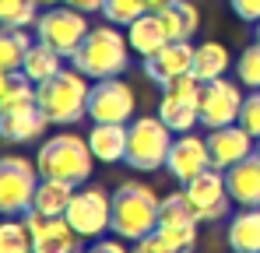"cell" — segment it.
Here are the masks:
<instances>
[{"mask_svg": "<svg viewBox=\"0 0 260 253\" xmlns=\"http://www.w3.org/2000/svg\"><path fill=\"white\" fill-rule=\"evenodd\" d=\"M49 126V116L39 109V102H18V106H4L0 109V137L11 144H32L39 141Z\"/></svg>", "mask_w": 260, "mask_h": 253, "instance_id": "obj_14", "label": "cell"}, {"mask_svg": "<svg viewBox=\"0 0 260 253\" xmlns=\"http://www.w3.org/2000/svg\"><path fill=\"white\" fill-rule=\"evenodd\" d=\"M85 253H134V250H127V246L120 243V236H116V239H99V243Z\"/></svg>", "mask_w": 260, "mask_h": 253, "instance_id": "obj_34", "label": "cell"}, {"mask_svg": "<svg viewBox=\"0 0 260 253\" xmlns=\"http://www.w3.org/2000/svg\"><path fill=\"white\" fill-rule=\"evenodd\" d=\"M183 194L190 201V208L197 211L201 222H218V218H229V183H225V172L221 169H204L201 176H193L190 183H183Z\"/></svg>", "mask_w": 260, "mask_h": 253, "instance_id": "obj_11", "label": "cell"}, {"mask_svg": "<svg viewBox=\"0 0 260 253\" xmlns=\"http://www.w3.org/2000/svg\"><path fill=\"white\" fill-rule=\"evenodd\" d=\"M78 186L63 183V179H39V190H36V201H32V211L43 214V218H63L71 201H74Z\"/></svg>", "mask_w": 260, "mask_h": 253, "instance_id": "obj_22", "label": "cell"}, {"mask_svg": "<svg viewBox=\"0 0 260 253\" xmlns=\"http://www.w3.org/2000/svg\"><path fill=\"white\" fill-rule=\"evenodd\" d=\"M39 14V0H0V25L7 28H36Z\"/></svg>", "mask_w": 260, "mask_h": 253, "instance_id": "obj_28", "label": "cell"}, {"mask_svg": "<svg viewBox=\"0 0 260 253\" xmlns=\"http://www.w3.org/2000/svg\"><path fill=\"white\" fill-rule=\"evenodd\" d=\"M39 166L25 155H4L0 159V214L21 218L32 211L36 190H39Z\"/></svg>", "mask_w": 260, "mask_h": 253, "instance_id": "obj_6", "label": "cell"}, {"mask_svg": "<svg viewBox=\"0 0 260 253\" xmlns=\"http://www.w3.org/2000/svg\"><path fill=\"white\" fill-rule=\"evenodd\" d=\"M67 7H78V11H85V14H95V11H102V4L106 0H63Z\"/></svg>", "mask_w": 260, "mask_h": 253, "instance_id": "obj_35", "label": "cell"}, {"mask_svg": "<svg viewBox=\"0 0 260 253\" xmlns=\"http://www.w3.org/2000/svg\"><path fill=\"white\" fill-rule=\"evenodd\" d=\"M173 137L176 134L162 123V116H134L127 123V166L141 172L166 169Z\"/></svg>", "mask_w": 260, "mask_h": 253, "instance_id": "obj_5", "label": "cell"}, {"mask_svg": "<svg viewBox=\"0 0 260 253\" xmlns=\"http://www.w3.org/2000/svg\"><path fill=\"white\" fill-rule=\"evenodd\" d=\"M0 253H36L32 229L25 218H4L0 222Z\"/></svg>", "mask_w": 260, "mask_h": 253, "instance_id": "obj_27", "label": "cell"}, {"mask_svg": "<svg viewBox=\"0 0 260 253\" xmlns=\"http://www.w3.org/2000/svg\"><path fill=\"white\" fill-rule=\"evenodd\" d=\"M144 4H148V11H151V14H158V11H166V7L176 4V0H144Z\"/></svg>", "mask_w": 260, "mask_h": 253, "instance_id": "obj_37", "label": "cell"}, {"mask_svg": "<svg viewBox=\"0 0 260 253\" xmlns=\"http://www.w3.org/2000/svg\"><path fill=\"white\" fill-rule=\"evenodd\" d=\"M232 14L246 25H260V0H229Z\"/></svg>", "mask_w": 260, "mask_h": 253, "instance_id": "obj_33", "label": "cell"}, {"mask_svg": "<svg viewBox=\"0 0 260 253\" xmlns=\"http://www.w3.org/2000/svg\"><path fill=\"white\" fill-rule=\"evenodd\" d=\"M71 64H74L85 78H91V81L120 78V74L130 67V42L116 25L91 28V32L85 36V42L74 49Z\"/></svg>", "mask_w": 260, "mask_h": 253, "instance_id": "obj_3", "label": "cell"}, {"mask_svg": "<svg viewBox=\"0 0 260 253\" xmlns=\"http://www.w3.org/2000/svg\"><path fill=\"white\" fill-rule=\"evenodd\" d=\"M134 253H183V250L176 246L162 229H155V232H148L144 239H137V243H134Z\"/></svg>", "mask_w": 260, "mask_h": 253, "instance_id": "obj_32", "label": "cell"}, {"mask_svg": "<svg viewBox=\"0 0 260 253\" xmlns=\"http://www.w3.org/2000/svg\"><path fill=\"white\" fill-rule=\"evenodd\" d=\"M232 253H260V208H243L229 218Z\"/></svg>", "mask_w": 260, "mask_h": 253, "instance_id": "obj_23", "label": "cell"}, {"mask_svg": "<svg viewBox=\"0 0 260 253\" xmlns=\"http://www.w3.org/2000/svg\"><path fill=\"white\" fill-rule=\"evenodd\" d=\"M236 74H239V84H246L250 91L260 88V42L246 46L236 60Z\"/></svg>", "mask_w": 260, "mask_h": 253, "instance_id": "obj_30", "label": "cell"}, {"mask_svg": "<svg viewBox=\"0 0 260 253\" xmlns=\"http://www.w3.org/2000/svg\"><path fill=\"white\" fill-rule=\"evenodd\" d=\"M158 214H162V197L148 186V183H137L127 179L113 190V232L120 239H144L148 232L158 229Z\"/></svg>", "mask_w": 260, "mask_h": 253, "instance_id": "obj_1", "label": "cell"}, {"mask_svg": "<svg viewBox=\"0 0 260 253\" xmlns=\"http://www.w3.org/2000/svg\"><path fill=\"white\" fill-rule=\"evenodd\" d=\"M39 4H49V7H53V4H63V0H39Z\"/></svg>", "mask_w": 260, "mask_h": 253, "instance_id": "obj_38", "label": "cell"}, {"mask_svg": "<svg viewBox=\"0 0 260 253\" xmlns=\"http://www.w3.org/2000/svg\"><path fill=\"white\" fill-rule=\"evenodd\" d=\"M190 253H193V250H190Z\"/></svg>", "mask_w": 260, "mask_h": 253, "instance_id": "obj_41", "label": "cell"}, {"mask_svg": "<svg viewBox=\"0 0 260 253\" xmlns=\"http://www.w3.org/2000/svg\"><path fill=\"white\" fill-rule=\"evenodd\" d=\"M32 229V246L36 253H85L81 250V236L67 225V218H43L36 211L21 214Z\"/></svg>", "mask_w": 260, "mask_h": 253, "instance_id": "obj_15", "label": "cell"}, {"mask_svg": "<svg viewBox=\"0 0 260 253\" xmlns=\"http://www.w3.org/2000/svg\"><path fill=\"white\" fill-rule=\"evenodd\" d=\"M257 155H260V141H257Z\"/></svg>", "mask_w": 260, "mask_h": 253, "instance_id": "obj_40", "label": "cell"}, {"mask_svg": "<svg viewBox=\"0 0 260 253\" xmlns=\"http://www.w3.org/2000/svg\"><path fill=\"white\" fill-rule=\"evenodd\" d=\"M232 67V56H229V49L221 46V42H201L197 46V56H193V78L201 84L208 81H218V78H225V71Z\"/></svg>", "mask_w": 260, "mask_h": 253, "instance_id": "obj_25", "label": "cell"}, {"mask_svg": "<svg viewBox=\"0 0 260 253\" xmlns=\"http://www.w3.org/2000/svg\"><path fill=\"white\" fill-rule=\"evenodd\" d=\"M88 91H91V78H85L74 64L56 71L49 81L36 84V102L49 116V123L71 126L81 116H88Z\"/></svg>", "mask_w": 260, "mask_h": 253, "instance_id": "obj_2", "label": "cell"}, {"mask_svg": "<svg viewBox=\"0 0 260 253\" xmlns=\"http://www.w3.org/2000/svg\"><path fill=\"white\" fill-rule=\"evenodd\" d=\"M225 183H229V197L243 208H260V155L253 151L250 159L236 162L225 169Z\"/></svg>", "mask_w": 260, "mask_h": 253, "instance_id": "obj_18", "label": "cell"}, {"mask_svg": "<svg viewBox=\"0 0 260 253\" xmlns=\"http://www.w3.org/2000/svg\"><path fill=\"white\" fill-rule=\"evenodd\" d=\"M91 32V25H88L85 11H78V7H49L39 14V21H36V39L46 42V46H53L56 53H63L67 60L74 56V49L85 42V36Z\"/></svg>", "mask_w": 260, "mask_h": 253, "instance_id": "obj_8", "label": "cell"}, {"mask_svg": "<svg viewBox=\"0 0 260 253\" xmlns=\"http://www.w3.org/2000/svg\"><path fill=\"white\" fill-rule=\"evenodd\" d=\"M141 14H148V4H144V0H106V4H102V18H106L109 25H116V28L134 25Z\"/></svg>", "mask_w": 260, "mask_h": 253, "instance_id": "obj_29", "label": "cell"}, {"mask_svg": "<svg viewBox=\"0 0 260 253\" xmlns=\"http://www.w3.org/2000/svg\"><path fill=\"white\" fill-rule=\"evenodd\" d=\"M201 88L193 74H183L162 88V99H158V116L162 123L169 126L173 134H190L193 126L201 123Z\"/></svg>", "mask_w": 260, "mask_h": 253, "instance_id": "obj_7", "label": "cell"}, {"mask_svg": "<svg viewBox=\"0 0 260 253\" xmlns=\"http://www.w3.org/2000/svg\"><path fill=\"white\" fill-rule=\"evenodd\" d=\"M137 109V95L123 78L91 81L88 91V116L91 123H130Z\"/></svg>", "mask_w": 260, "mask_h": 253, "instance_id": "obj_10", "label": "cell"}, {"mask_svg": "<svg viewBox=\"0 0 260 253\" xmlns=\"http://www.w3.org/2000/svg\"><path fill=\"white\" fill-rule=\"evenodd\" d=\"M236 123L260 141V88H253V91L243 99V109H239V120H236Z\"/></svg>", "mask_w": 260, "mask_h": 253, "instance_id": "obj_31", "label": "cell"}, {"mask_svg": "<svg viewBox=\"0 0 260 253\" xmlns=\"http://www.w3.org/2000/svg\"><path fill=\"white\" fill-rule=\"evenodd\" d=\"M14 78H18V71H14V74H4V71H0V106L7 102V95H11V88H14Z\"/></svg>", "mask_w": 260, "mask_h": 253, "instance_id": "obj_36", "label": "cell"}, {"mask_svg": "<svg viewBox=\"0 0 260 253\" xmlns=\"http://www.w3.org/2000/svg\"><path fill=\"white\" fill-rule=\"evenodd\" d=\"M208 151H211V169H232L236 162L250 159L257 151V137L246 134L239 123L218 126V130H208Z\"/></svg>", "mask_w": 260, "mask_h": 253, "instance_id": "obj_16", "label": "cell"}, {"mask_svg": "<svg viewBox=\"0 0 260 253\" xmlns=\"http://www.w3.org/2000/svg\"><path fill=\"white\" fill-rule=\"evenodd\" d=\"M257 42H260V25H257Z\"/></svg>", "mask_w": 260, "mask_h": 253, "instance_id": "obj_39", "label": "cell"}, {"mask_svg": "<svg viewBox=\"0 0 260 253\" xmlns=\"http://www.w3.org/2000/svg\"><path fill=\"white\" fill-rule=\"evenodd\" d=\"M36 166L43 179H63L71 186H85L91 179V166H95V155L88 148V137L78 134H56L39 144V155H36Z\"/></svg>", "mask_w": 260, "mask_h": 253, "instance_id": "obj_4", "label": "cell"}, {"mask_svg": "<svg viewBox=\"0 0 260 253\" xmlns=\"http://www.w3.org/2000/svg\"><path fill=\"white\" fill-rule=\"evenodd\" d=\"M28 46H32V36H28L25 28H7V25H0V71H4V74L21 71V60H25Z\"/></svg>", "mask_w": 260, "mask_h": 253, "instance_id": "obj_26", "label": "cell"}, {"mask_svg": "<svg viewBox=\"0 0 260 253\" xmlns=\"http://www.w3.org/2000/svg\"><path fill=\"white\" fill-rule=\"evenodd\" d=\"M158 18H162V28L173 42H193V36L201 32V11L190 0L169 4L166 11H158Z\"/></svg>", "mask_w": 260, "mask_h": 253, "instance_id": "obj_21", "label": "cell"}, {"mask_svg": "<svg viewBox=\"0 0 260 253\" xmlns=\"http://www.w3.org/2000/svg\"><path fill=\"white\" fill-rule=\"evenodd\" d=\"M56 71H63V53H56L53 46H46V42L36 39L28 46L25 60H21V74L32 84H43V81H49Z\"/></svg>", "mask_w": 260, "mask_h": 253, "instance_id": "obj_24", "label": "cell"}, {"mask_svg": "<svg viewBox=\"0 0 260 253\" xmlns=\"http://www.w3.org/2000/svg\"><path fill=\"white\" fill-rule=\"evenodd\" d=\"M243 88L229 78H218L208 81L201 88V126L218 130V126H229L239 120V109H243Z\"/></svg>", "mask_w": 260, "mask_h": 253, "instance_id": "obj_12", "label": "cell"}, {"mask_svg": "<svg viewBox=\"0 0 260 253\" xmlns=\"http://www.w3.org/2000/svg\"><path fill=\"white\" fill-rule=\"evenodd\" d=\"M88 148L95 162H127V123H95L88 130Z\"/></svg>", "mask_w": 260, "mask_h": 253, "instance_id": "obj_19", "label": "cell"}, {"mask_svg": "<svg viewBox=\"0 0 260 253\" xmlns=\"http://www.w3.org/2000/svg\"><path fill=\"white\" fill-rule=\"evenodd\" d=\"M193 56H197V46L193 42H173L169 39L155 56L144 60V74H148L151 84L166 88L169 81H176V78H183V74L193 71Z\"/></svg>", "mask_w": 260, "mask_h": 253, "instance_id": "obj_17", "label": "cell"}, {"mask_svg": "<svg viewBox=\"0 0 260 253\" xmlns=\"http://www.w3.org/2000/svg\"><path fill=\"white\" fill-rule=\"evenodd\" d=\"M127 42H130V53H137L141 60H148V56H155L169 36H166V28H162V18L158 14H141L134 25H127Z\"/></svg>", "mask_w": 260, "mask_h": 253, "instance_id": "obj_20", "label": "cell"}, {"mask_svg": "<svg viewBox=\"0 0 260 253\" xmlns=\"http://www.w3.org/2000/svg\"><path fill=\"white\" fill-rule=\"evenodd\" d=\"M63 218L81 239H99L106 229H113V194H106L102 186H85L74 194Z\"/></svg>", "mask_w": 260, "mask_h": 253, "instance_id": "obj_9", "label": "cell"}, {"mask_svg": "<svg viewBox=\"0 0 260 253\" xmlns=\"http://www.w3.org/2000/svg\"><path fill=\"white\" fill-rule=\"evenodd\" d=\"M204 169H211V151H208V137L190 134H176L169 159H166V172L176 183H190L193 176H201Z\"/></svg>", "mask_w": 260, "mask_h": 253, "instance_id": "obj_13", "label": "cell"}]
</instances>
